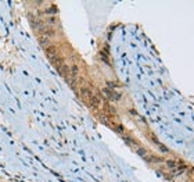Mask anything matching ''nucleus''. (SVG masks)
I'll return each mask as SVG.
<instances>
[{"instance_id": "obj_2", "label": "nucleus", "mask_w": 194, "mask_h": 182, "mask_svg": "<svg viewBox=\"0 0 194 182\" xmlns=\"http://www.w3.org/2000/svg\"><path fill=\"white\" fill-rule=\"evenodd\" d=\"M89 99H90V104H92L93 107H97L100 104V99L97 96H90Z\"/></svg>"}, {"instance_id": "obj_1", "label": "nucleus", "mask_w": 194, "mask_h": 182, "mask_svg": "<svg viewBox=\"0 0 194 182\" xmlns=\"http://www.w3.org/2000/svg\"><path fill=\"white\" fill-rule=\"evenodd\" d=\"M104 92H105V95L110 97L111 100H118V99L121 97V96H119V93H115V92L111 91V89H104Z\"/></svg>"}, {"instance_id": "obj_3", "label": "nucleus", "mask_w": 194, "mask_h": 182, "mask_svg": "<svg viewBox=\"0 0 194 182\" xmlns=\"http://www.w3.org/2000/svg\"><path fill=\"white\" fill-rule=\"evenodd\" d=\"M166 164H168L169 168H173V167H175V161H168Z\"/></svg>"}]
</instances>
